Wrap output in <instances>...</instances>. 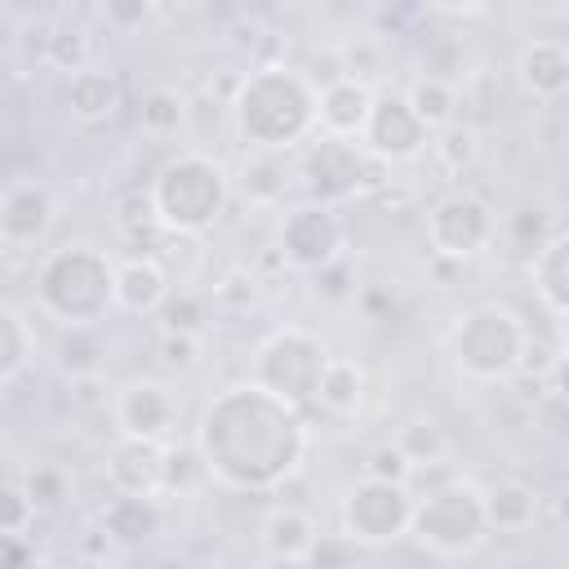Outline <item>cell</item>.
Segmentation results:
<instances>
[{"mask_svg": "<svg viewBox=\"0 0 569 569\" xmlns=\"http://www.w3.org/2000/svg\"><path fill=\"white\" fill-rule=\"evenodd\" d=\"M316 93L320 89H311V80L302 71L258 67L253 76H244V84L231 102L236 129L249 138L253 151L293 147L316 120Z\"/></svg>", "mask_w": 569, "mask_h": 569, "instance_id": "cell-1", "label": "cell"}, {"mask_svg": "<svg viewBox=\"0 0 569 569\" xmlns=\"http://www.w3.org/2000/svg\"><path fill=\"white\" fill-rule=\"evenodd\" d=\"M156 200V218L164 231L178 236H196L209 222H218L222 204H227V173L213 156L204 151H187L178 160H169L151 187Z\"/></svg>", "mask_w": 569, "mask_h": 569, "instance_id": "cell-2", "label": "cell"}, {"mask_svg": "<svg viewBox=\"0 0 569 569\" xmlns=\"http://www.w3.org/2000/svg\"><path fill=\"white\" fill-rule=\"evenodd\" d=\"M525 351H529V329L507 307H476L453 329L458 369L485 382L511 378L525 365Z\"/></svg>", "mask_w": 569, "mask_h": 569, "instance_id": "cell-3", "label": "cell"}, {"mask_svg": "<svg viewBox=\"0 0 569 569\" xmlns=\"http://www.w3.org/2000/svg\"><path fill=\"white\" fill-rule=\"evenodd\" d=\"M409 529L436 556H467L485 542L489 520H485V502H480L476 489L445 485V489L427 493L422 502H413V525Z\"/></svg>", "mask_w": 569, "mask_h": 569, "instance_id": "cell-4", "label": "cell"}, {"mask_svg": "<svg viewBox=\"0 0 569 569\" xmlns=\"http://www.w3.org/2000/svg\"><path fill=\"white\" fill-rule=\"evenodd\" d=\"M325 365H329V356L307 329H280L258 351V382L253 387H262L267 396H276L284 405H302V400H316Z\"/></svg>", "mask_w": 569, "mask_h": 569, "instance_id": "cell-5", "label": "cell"}, {"mask_svg": "<svg viewBox=\"0 0 569 569\" xmlns=\"http://www.w3.org/2000/svg\"><path fill=\"white\" fill-rule=\"evenodd\" d=\"M409 525H413V502H409L405 485L360 480L342 498V533L360 547H382V542L400 538Z\"/></svg>", "mask_w": 569, "mask_h": 569, "instance_id": "cell-6", "label": "cell"}, {"mask_svg": "<svg viewBox=\"0 0 569 569\" xmlns=\"http://www.w3.org/2000/svg\"><path fill=\"white\" fill-rule=\"evenodd\" d=\"M365 173H369V151L360 142H347V138H329L320 133L298 169L302 187L311 200L320 204H333V200H347L356 191H365Z\"/></svg>", "mask_w": 569, "mask_h": 569, "instance_id": "cell-7", "label": "cell"}, {"mask_svg": "<svg viewBox=\"0 0 569 569\" xmlns=\"http://www.w3.org/2000/svg\"><path fill=\"white\" fill-rule=\"evenodd\" d=\"M360 147L373 160H382V164H400V160H413L427 147V124L413 116V107L405 102V93H378Z\"/></svg>", "mask_w": 569, "mask_h": 569, "instance_id": "cell-8", "label": "cell"}, {"mask_svg": "<svg viewBox=\"0 0 569 569\" xmlns=\"http://www.w3.org/2000/svg\"><path fill=\"white\" fill-rule=\"evenodd\" d=\"M116 422L124 440H164L178 422V396L160 378H133L116 391Z\"/></svg>", "mask_w": 569, "mask_h": 569, "instance_id": "cell-9", "label": "cell"}, {"mask_svg": "<svg viewBox=\"0 0 569 569\" xmlns=\"http://www.w3.org/2000/svg\"><path fill=\"white\" fill-rule=\"evenodd\" d=\"M342 244V227L333 218L329 204H307L289 213V231H284V258L298 267H329L338 258Z\"/></svg>", "mask_w": 569, "mask_h": 569, "instance_id": "cell-10", "label": "cell"}, {"mask_svg": "<svg viewBox=\"0 0 569 569\" xmlns=\"http://www.w3.org/2000/svg\"><path fill=\"white\" fill-rule=\"evenodd\" d=\"M373 102H378V93L365 89V84H356V80H333V84H325V89L316 93V120H320V133L360 142L365 129H369Z\"/></svg>", "mask_w": 569, "mask_h": 569, "instance_id": "cell-11", "label": "cell"}, {"mask_svg": "<svg viewBox=\"0 0 569 569\" xmlns=\"http://www.w3.org/2000/svg\"><path fill=\"white\" fill-rule=\"evenodd\" d=\"M164 449L156 440H120L111 449V462H107V476L120 493H133V498H156L164 493Z\"/></svg>", "mask_w": 569, "mask_h": 569, "instance_id": "cell-12", "label": "cell"}, {"mask_svg": "<svg viewBox=\"0 0 569 569\" xmlns=\"http://www.w3.org/2000/svg\"><path fill=\"white\" fill-rule=\"evenodd\" d=\"M169 271L160 258L151 253H138L129 262L116 267V307L133 311V316H147V311H160L169 302Z\"/></svg>", "mask_w": 569, "mask_h": 569, "instance_id": "cell-13", "label": "cell"}, {"mask_svg": "<svg viewBox=\"0 0 569 569\" xmlns=\"http://www.w3.org/2000/svg\"><path fill=\"white\" fill-rule=\"evenodd\" d=\"M516 76L533 98H560L569 89V44L538 36L516 53Z\"/></svg>", "mask_w": 569, "mask_h": 569, "instance_id": "cell-14", "label": "cell"}, {"mask_svg": "<svg viewBox=\"0 0 569 569\" xmlns=\"http://www.w3.org/2000/svg\"><path fill=\"white\" fill-rule=\"evenodd\" d=\"M49 222H53V200H49L40 187L22 182V187H9V191H4L0 231H4V244H9V249L40 240V236L49 231Z\"/></svg>", "mask_w": 569, "mask_h": 569, "instance_id": "cell-15", "label": "cell"}, {"mask_svg": "<svg viewBox=\"0 0 569 569\" xmlns=\"http://www.w3.org/2000/svg\"><path fill=\"white\" fill-rule=\"evenodd\" d=\"M316 538H320V533H316V520H311L302 507H293V502L271 507L267 520H262V551H267L271 560L298 565V560L311 556Z\"/></svg>", "mask_w": 569, "mask_h": 569, "instance_id": "cell-16", "label": "cell"}, {"mask_svg": "<svg viewBox=\"0 0 569 569\" xmlns=\"http://www.w3.org/2000/svg\"><path fill=\"white\" fill-rule=\"evenodd\" d=\"M67 111L84 124H102L120 111V84L102 67H84L67 80Z\"/></svg>", "mask_w": 569, "mask_h": 569, "instance_id": "cell-17", "label": "cell"}, {"mask_svg": "<svg viewBox=\"0 0 569 569\" xmlns=\"http://www.w3.org/2000/svg\"><path fill=\"white\" fill-rule=\"evenodd\" d=\"M480 502H485L489 529H498V533H520L538 520V493L525 480H493L480 493Z\"/></svg>", "mask_w": 569, "mask_h": 569, "instance_id": "cell-18", "label": "cell"}, {"mask_svg": "<svg viewBox=\"0 0 569 569\" xmlns=\"http://www.w3.org/2000/svg\"><path fill=\"white\" fill-rule=\"evenodd\" d=\"M236 187L249 204L267 209V204H280L284 191H289V164L276 156V151H249L240 160V173H236Z\"/></svg>", "mask_w": 569, "mask_h": 569, "instance_id": "cell-19", "label": "cell"}, {"mask_svg": "<svg viewBox=\"0 0 569 569\" xmlns=\"http://www.w3.org/2000/svg\"><path fill=\"white\" fill-rule=\"evenodd\" d=\"M405 102L427 124V133H440V129L458 124V84H445V80H431V76H413L409 89H405Z\"/></svg>", "mask_w": 569, "mask_h": 569, "instance_id": "cell-20", "label": "cell"}, {"mask_svg": "<svg viewBox=\"0 0 569 569\" xmlns=\"http://www.w3.org/2000/svg\"><path fill=\"white\" fill-rule=\"evenodd\" d=\"M360 396H365V373L356 360H342V356H329L325 373H320V387H316V400L333 413V418H347L360 409Z\"/></svg>", "mask_w": 569, "mask_h": 569, "instance_id": "cell-21", "label": "cell"}, {"mask_svg": "<svg viewBox=\"0 0 569 569\" xmlns=\"http://www.w3.org/2000/svg\"><path fill=\"white\" fill-rule=\"evenodd\" d=\"M138 120H142V133L151 138H173L182 124H187V98L169 84L160 89H147L142 102H138Z\"/></svg>", "mask_w": 569, "mask_h": 569, "instance_id": "cell-22", "label": "cell"}, {"mask_svg": "<svg viewBox=\"0 0 569 569\" xmlns=\"http://www.w3.org/2000/svg\"><path fill=\"white\" fill-rule=\"evenodd\" d=\"M333 49H338L342 80H356V84L373 89V84L387 76V53H382V40H373V36H356V40H342V44H333Z\"/></svg>", "mask_w": 569, "mask_h": 569, "instance_id": "cell-23", "label": "cell"}, {"mask_svg": "<svg viewBox=\"0 0 569 569\" xmlns=\"http://www.w3.org/2000/svg\"><path fill=\"white\" fill-rule=\"evenodd\" d=\"M418 76H431V80H445V84H462L471 71H467V53H462V40L449 36V31H436L422 40V71Z\"/></svg>", "mask_w": 569, "mask_h": 569, "instance_id": "cell-24", "label": "cell"}, {"mask_svg": "<svg viewBox=\"0 0 569 569\" xmlns=\"http://www.w3.org/2000/svg\"><path fill=\"white\" fill-rule=\"evenodd\" d=\"M160 525V511L151 498H133V493H120V502L107 511V533L120 538V542H142L151 538Z\"/></svg>", "mask_w": 569, "mask_h": 569, "instance_id": "cell-25", "label": "cell"}, {"mask_svg": "<svg viewBox=\"0 0 569 569\" xmlns=\"http://www.w3.org/2000/svg\"><path fill=\"white\" fill-rule=\"evenodd\" d=\"M396 445L409 453L413 467H436V462H445V453H449V436H445V427H440L436 418H413V422H405L400 436H396Z\"/></svg>", "mask_w": 569, "mask_h": 569, "instance_id": "cell-26", "label": "cell"}, {"mask_svg": "<svg viewBox=\"0 0 569 569\" xmlns=\"http://www.w3.org/2000/svg\"><path fill=\"white\" fill-rule=\"evenodd\" d=\"M0 329H4L0 378H4V387H13V382L22 378V369L31 365V356H36V338L27 333V320L18 316V307H4V311H0Z\"/></svg>", "mask_w": 569, "mask_h": 569, "instance_id": "cell-27", "label": "cell"}, {"mask_svg": "<svg viewBox=\"0 0 569 569\" xmlns=\"http://www.w3.org/2000/svg\"><path fill=\"white\" fill-rule=\"evenodd\" d=\"M156 316H160V333H204V320H209L204 298L191 293V289L169 293V302Z\"/></svg>", "mask_w": 569, "mask_h": 569, "instance_id": "cell-28", "label": "cell"}, {"mask_svg": "<svg viewBox=\"0 0 569 569\" xmlns=\"http://www.w3.org/2000/svg\"><path fill=\"white\" fill-rule=\"evenodd\" d=\"M418 467L409 462V453L396 445V440H382L365 453V480H378V485H409Z\"/></svg>", "mask_w": 569, "mask_h": 569, "instance_id": "cell-29", "label": "cell"}, {"mask_svg": "<svg viewBox=\"0 0 569 569\" xmlns=\"http://www.w3.org/2000/svg\"><path fill=\"white\" fill-rule=\"evenodd\" d=\"M302 565L307 569H365V547L351 542L347 533H320Z\"/></svg>", "mask_w": 569, "mask_h": 569, "instance_id": "cell-30", "label": "cell"}, {"mask_svg": "<svg viewBox=\"0 0 569 569\" xmlns=\"http://www.w3.org/2000/svg\"><path fill=\"white\" fill-rule=\"evenodd\" d=\"M258 293H262V276L249 271V267H231V271L213 284V302L227 307V311H249V307L258 302Z\"/></svg>", "mask_w": 569, "mask_h": 569, "instance_id": "cell-31", "label": "cell"}, {"mask_svg": "<svg viewBox=\"0 0 569 569\" xmlns=\"http://www.w3.org/2000/svg\"><path fill=\"white\" fill-rule=\"evenodd\" d=\"M62 369H67L71 378L102 369V360H98V338L89 333V325H71V329L62 333Z\"/></svg>", "mask_w": 569, "mask_h": 569, "instance_id": "cell-32", "label": "cell"}, {"mask_svg": "<svg viewBox=\"0 0 569 569\" xmlns=\"http://www.w3.org/2000/svg\"><path fill=\"white\" fill-rule=\"evenodd\" d=\"M156 360L164 373H191L200 365V333H160Z\"/></svg>", "mask_w": 569, "mask_h": 569, "instance_id": "cell-33", "label": "cell"}, {"mask_svg": "<svg viewBox=\"0 0 569 569\" xmlns=\"http://www.w3.org/2000/svg\"><path fill=\"white\" fill-rule=\"evenodd\" d=\"M436 156H440V164L445 169H462V164H471L476 160V129L471 124H449V129H440V138H436Z\"/></svg>", "mask_w": 569, "mask_h": 569, "instance_id": "cell-34", "label": "cell"}, {"mask_svg": "<svg viewBox=\"0 0 569 569\" xmlns=\"http://www.w3.org/2000/svg\"><path fill=\"white\" fill-rule=\"evenodd\" d=\"M44 58L53 62V67H62V71H84L89 67V40L80 36V31H58V36H49V49H44Z\"/></svg>", "mask_w": 569, "mask_h": 569, "instance_id": "cell-35", "label": "cell"}, {"mask_svg": "<svg viewBox=\"0 0 569 569\" xmlns=\"http://www.w3.org/2000/svg\"><path fill=\"white\" fill-rule=\"evenodd\" d=\"M22 489L31 493L36 507H58V502L67 498V476H62L58 467H36V471H27Z\"/></svg>", "mask_w": 569, "mask_h": 569, "instance_id": "cell-36", "label": "cell"}, {"mask_svg": "<svg viewBox=\"0 0 569 569\" xmlns=\"http://www.w3.org/2000/svg\"><path fill=\"white\" fill-rule=\"evenodd\" d=\"M107 400H111V387H107V373H102V369L71 378V405H76V409L93 413V409H107Z\"/></svg>", "mask_w": 569, "mask_h": 569, "instance_id": "cell-37", "label": "cell"}, {"mask_svg": "<svg viewBox=\"0 0 569 569\" xmlns=\"http://www.w3.org/2000/svg\"><path fill=\"white\" fill-rule=\"evenodd\" d=\"M27 520H36V502L22 485H4V538H22Z\"/></svg>", "mask_w": 569, "mask_h": 569, "instance_id": "cell-38", "label": "cell"}, {"mask_svg": "<svg viewBox=\"0 0 569 569\" xmlns=\"http://www.w3.org/2000/svg\"><path fill=\"white\" fill-rule=\"evenodd\" d=\"M191 471H209L204 458L196 449H169V458H164V489H187Z\"/></svg>", "mask_w": 569, "mask_h": 569, "instance_id": "cell-39", "label": "cell"}, {"mask_svg": "<svg viewBox=\"0 0 569 569\" xmlns=\"http://www.w3.org/2000/svg\"><path fill=\"white\" fill-rule=\"evenodd\" d=\"M551 396H560L565 405H569V347L556 356V365H551Z\"/></svg>", "mask_w": 569, "mask_h": 569, "instance_id": "cell-40", "label": "cell"}]
</instances>
